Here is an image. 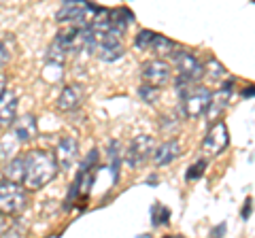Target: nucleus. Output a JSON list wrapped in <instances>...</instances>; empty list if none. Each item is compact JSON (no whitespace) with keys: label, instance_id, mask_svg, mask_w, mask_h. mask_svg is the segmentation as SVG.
I'll list each match as a JSON object with an SVG mask.
<instances>
[{"label":"nucleus","instance_id":"obj_1","mask_svg":"<svg viewBox=\"0 0 255 238\" xmlns=\"http://www.w3.org/2000/svg\"><path fill=\"white\" fill-rule=\"evenodd\" d=\"M55 174H58L55 155L45 151V149H34V151L26 153V181H23L26 189L30 192L43 189L55 179Z\"/></svg>","mask_w":255,"mask_h":238},{"label":"nucleus","instance_id":"obj_2","mask_svg":"<svg viewBox=\"0 0 255 238\" xmlns=\"http://www.w3.org/2000/svg\"><path fill=\"white\" fill-rule=\"evenodd\" d=\"M26 206H28V196L23 185L6 179L0 181V213L2 215H17Z\"/></svg>","mask_w":255,"mask_h":238},{"label":"nucleus","instance_id":"obj_3","mask_svg":"<svg viewBox=\"0 0 255 238\" xmlns=\"http://www.w3.org/2000/svg\"><path fill=\"white\" fill-rule=\"evenodd\" d=\"M211 90L198 83L194 90H191L185 98H181V109H183V115L194 119V117H200L209 111V105H211Z\"/></svg>","mask_w":255,"mask_h":238},{"label":"nucleus","instance_id":"obj_4","mask_svg":"<svg viewBox=\"0 0 255 238\" xmlns=\"http://www.w3.org/2000/svg\"><path fill=\"white\" fill-rule=\"evenodd\" d=\"M172 60H174V68H177L181 79L198 83L204 77V64L191 51H174Z\"/></svg>","mask_w":255,"mask_h":238},{"label":"nucleus","instance_id":"obj_5","mask_svg":"<svg viewBox=\"0 0 255 238\" xmlns=\"http://www.w3.org/2000/svg\"><path fill=\"white\" fill-rule=\"evenodd\" d=\"M153 153H155V140H153V136L140 134V136L132 138L130 145H128L126 162L130 164L132 168H138V166L145 164Z\"/></svg>","mask_w":255,"mask_h":238},{"label":"nucleus","instance_id":"obj_6","mask_svg":"<svg viewBox=\"0 0 255 238\" xmlns=\"http://www.w3.org/2000/svg\"><path fill=\"white\" fill-rule=\"evenodd\" d=\"M170 64L164 60H149L142 64L140 68V77H142V85L155 87V90H162V87L170 81Z\"/></svg>","mask_w":255,"mask_h":238},{"label":"nucleus","instance_id":"obj_7","mask_svg":"<svg viewBox=\"0 0 255 238\" xmlns=\"http://www.w3.org/2000/svg\"><path fill=\"white\" fill-rule=\"evenodd\" d=\"M228 145H230V134L226 121H215L202 140V151L211 155H219Z\"/></svg>","mask_w":255,"mask_h":238},{"label":"nucleus","instance_id":"obj_8","mask_svg":"<svg viewBox=\"0 0 255 238\" xmlns=\"http://www.w3.org/2000/svg\"><path fill=\"white\" fill-rule=\"evenodd\" d=\"M232 94H234V79H230V81H223L221 87H217V90L213 92L209 111H206L209 119H217L223 113V111L228 109L230 100H232Z\"/></svg>","mask_w":255,"mask_h":238},{"label":"nucleus","instance_id":"obj_9","mask_svg":"<svg viewBox=\"0 0 255 238\" xmlns=\"http://www.w3.org/2000/svg\"><path fill=\"white\" fill-rule=\"evenodd\" d=\"M77 155H79V142L73 136H64L60 138L58 147H55V162H58L60 168H70L75 162H77Z\"/></svg>","mask_w":255,"mask_h":238},{"label":"nucleus","instance_id":"obj_10","mask_svg":"<svg viewBox=\"0 0 255 238\" xmlns=\"http://www.w3.org/2000/svg\"><path fill=\"white\" fill-rule=\"evenodd\" d=\"M36 134H38V125H36V119L34 115H21L19 119H15L13 121V136L17 142H30V140H34L36 138Z\"/></svg>","mask_w":255,"mask_h":238},{"label":"nucleus","instance_id":"obj_11","mask_svg":"<svg viewBox=\"0 0 255 238\" xmlns=\"http://www.w3.org/2000/svg\"><path fill=\"white\" fill-rule=\"evenodd\" d=\"M81 102H83V87L79 83H70L62 90L55 107H58L60 111H73V109H77L79 105H81Z\"/></svg>","mask_w":255,"mask_h":238},{"label":"nucleus","instance_id":"obj_12","mask_svg":"<svg viewBox=\"0 0 255 238\" xmlns=\"http://www.w3.org/2000/svg\"><path fill=\"white\" fill-rule=\"evenodd\" d=\"M179 155H181V142L170 138V140H164L162 145L155 149L153 162H155V166H168V164H172L174 160H177Z\"/></svg>","mask_w":255,"mask_h":238},{"label":"nucleus","instance_id":"obj_13","mask_svg":"<svg viewBox=\"0 0 255 238\" xmlns=\"http://www.w3.org/2000/svg\"><path fill=\"white\" fill-rule=\"evenodd\" d=\"M17 113V96L13 90H6L0 96V125H13Z\"/></svg>","mask_w":255,"mask_h":238},{"label":"nucleus","instance_id":"obj_14","mask_svg":"<svg viewBox=\"0 0 255 238\" xmlns=\"http://www.w3.org/2000/svg\"><path fill=\"white\" fill-rule=\"evenodd\" d=\"M4 179L23 185V181H26V155H17V157H13V160L6 162Z\"/></svg>","mask_w":255,"mask_h":238},{"label":"nucleus","instance_id":"obj_15","mask_svg":"<svg viewBox=\"0 0 255 238\" xmlns=\"http://www.w3.org/2000/svg\"><path fill=\"white\" fill-rule=\"evenodd\" d=\"M132 11L126 9V6H119V9H113L111 11V32H115L122 36L124 30L132 23Z\"/></svg>","mask_w":255,"mask_h":238},{"label":"nucleus","instance_id":"obj_16","mask_svg":"<svg viewBox=\"0 0 255 238\" xmlns=\"http://www.w3.org/2000/svg\"><path fill=\"white\" fill-rule=\"evenodd\" d=\"M204 77L213 79V81H223V79L228 81V70L219 60L209 58L206 60V64H204Z\"/></svg>","mask_w":255,"mask_h":238},{"label":"nucleus","instance_id":"obj_17","mask_svg":"<svg viewBox=\"0 0 255 238\" xmlns=\"http://www.w3.org/2000/svg\"><path fill=\"white\" fill-rule=\"evenodd\" d=\"M151 51H153L155 55H159V58H164V55H174V51H177V43L170 41V38H166L162 34L155 36L153 41V47H151Z\"/></svg>","mask_w":255,"mask_h":238},{"label":"nucleus","instance_id":"obj_18","mask_svg":"<svg viewBox=\"0 0 255 238\" xmlns=\"http://www.w3.org/2000/svg\"><path fill=\"white\" fill-rule=\"evenodd\" d=\"M170 219V213L166 206L162 204H155L153 209H151V221H153V226H166Z\"/></svg>","mask_w":255,"mask_h":238},{"label":"nucleus","instance_id":"obj_19","mask_svg":"<svg viewBox=\"0 0 255 238\" xmlns=\"http://www.w3.org/2000/svg\"><path fill=\"white\" fill-rule=\"evenodd\" d=\"M155 36H157V34L153 32V30H140V32L136 34V41H134V43H136L138 49H149V51H151Z\"/></svg>","mask_w":255,"mask_h":238},{"label":"nucleus","instance_id":"obj_20","mask_svg":"<svg viewBox=\"0 0 255 238\" xmlns=\"http://www.w3.org/2000/svg\"><path fill=\"white\" fill-rule=\"evenodd\" d=\"M206 170V160H198L196 164H191L189 168H187V174H185V179L187 181H194V179H200L202 174Z\"/></svg>","mask_w":255,"mask_h":238},{"label":"nucleus","instance_id":"obj_21","mask_svg":"<svg viewBox=\"0 0 255 238\" xmlns=\"http://www.w3.org/2000/svg\"><path fill=\"white\" fill-rule=\"evenodd\" d=\"M11 47H9V41H0V68H4L6 64H9L11 62Z\"/></svg>","mask_w":255,"mask_h":238},{"label":"nucleus","instance_id":"obj_22","mask_svg":"<svg viewBox=\"0 0 255 238\" xmlns=\"http://www.w3.org/2000/svg\"><path fill=\"white\" fill-rule=\"evenodd\" d=\"M157 94H159V90H155V87H149V85H142L140 87V96L145 98L147 102H155Z\"/></svg>","mask_w":255,"mask_h":238},{"label":"nucleus","instance_id":"obj_23","mask_svg":"<svg viewBox=\"0 0 255 238\" xmlns=\"http://www.w3.org/2000/svg\"><path fill=\"white\" fill-rule=\"evenodd\" d=\"M251 198H247V202H245V211H243V217H249V213H251Z\"/></svg>","mask_w":255,"mask_h":238},{"label":"nucleus","instance_id":"obj_24","mask_svg":"<svg viewBox=\"0 0 255 238\" xmlns=\"http://www.w3.org/2000/svg\"><path fill=\"white\" fill-rule=\"evenodd\" d=\"M4 85H6V77L0 73V96H2V94L6 92V87H4Z\"/></svg>","mask_w":255,"mask_h":238},{"label":"nucleus","instance_id":"obj_25","mask_svg":"<svg viewBox=\"0 0 255 238\" xmlns=\"http://www.w3.org/2000/svg\"><path fill=\"white\" fill-rule=\"evenodd\" d=\"M4 230H6V215L0 213V232H4Z\"/></svg>","mask_w":255,"mask_h":238},{"label":"nucleus","instance_id":"obj_26","mask_svg":"<svg viewBox=\"0 0 255 238\" xmlns=\"http://www.w3.org/2000/svg\"><path fill=\"white\" fill-rule=\"evenodd\" d=\"M243 94L245 96H255V85H249V90H245Z\"/></svg>","mask_w":255,"mask_h":238},{"label":"nucleus","instance_id":"obj_27","mask_svg":"<svg viewBox=\"0 0 255 238\" xmlns=\"http://www.w3.org/2000/svg\"><path fill=\"white\" fill-rule=\"evenodd\" d=\"M164 238H174V236H164Z\"/></svg>","mask_w":255,"mask_h":238},{"label":"nucleus","instance_id":"obj_28","mask_svg":"<svg viewBox=\"0 0 255 238\" xmlns=\"http://www.w3.org/2000/svg\"><path fill=\"white\" fill-rule=\"evenodd\" d=\"M174 238H183V236H174Z\"/></svg>","mask_w":255,"mask_h":238}]
</instances>
